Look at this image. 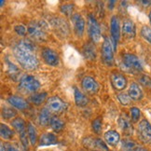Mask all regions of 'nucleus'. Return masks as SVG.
<instances>
[{
    "label": "nucleus",
    "mask_w": 151,
    "mask_h": 151,
    "mask_svg": "<svg viewBox=\"0 0 151 151\" xmlns=\"http://www.w3.org/2000/svg\"><path fill=\"white\" fill-rule=\"evenodd\" d=\"M122 34L126 38H133L135 37V24L131 20H125L122 25Z\"/></svg>",
    "instance_id": "16"
},
{
    "label": "nucleus",
    "mask_w": 151,
    "mask_h": 151,
    "mask_svg": "<svg viewBox=\"0 0 151 151\" xmlns=\"http://www.w3.org/2000/svg\"><path fill=\"white\" fill-rule=\"evenodd\" d=\"M12 126L15 130H17L20 133L22 143L24 144V147L26 148L27 147V134H26V128H25V123L22 119L17 118L12 121Z\"/></svg>",
    "instance_id": "11"
},
{
    "label": "nucleus",
    "mask_w": 151,
    "mask_h": 151,
    "mask_svg": "<svg viewBox=\"0 0 151 151\" xmlns=\"http://www.w3.org/2000/svg\"><path fill=\"white\" fill-rule=\"evenodd\" d=\"M82 87L86 92H88L90 94L97 93L99 91V84L97 83V81L91 77H85L82 80Z\"/></svg>",
    "instance_id": "13"
},
{
    "label": "nucleus",
    "mask_w": 151,
    "mask_h": 151,
    "mask_svg": "<svg viewBox=\"0 0 151 151\" xmlns=\"http://www.w3.org/2000/svg\"><path fill=\"white\" fill-rule=\"evenodd\" d=\"M27 132H28V137L30 139V142L32 145H36L37 143V131L36 128L34 127V125L32 123L28 124V128H27Z\"/></svg>",
    "instance_id": "27"
},
{
    "label": "nucleus",
    "mask_w": 151,
    "mask_h": 151,
    "mask_svg": "<svg viewBox=\"0 0 151 151\" xmlns=\"http://www.w3.org/2000/svg\"><path fill=\"white\" fill-rule=\"evenodd\" d=\"M92 129H93L94 132L100 133L102 130V119L100 118H98L92 121Z\"/></svg>",
    "instance_id": "32"
},
{
    "label": "nucleus",
    "mask_w": 151,
    "mask_h": 151,
    "mask_svg": "<svg viewBox=\"0 0 151 151\" xmlns=\"http://www.w3.org/2000/svg\"><path fill=\"white\" fill-rule=\"evenodd\" d=\"M111 82L113 87L118 91H122L127 85V80L124 76L120 74H114L111 76Z\"/></svg>",
    "instance_id": "17"
},
{
    "label": "nucleus",
    "mask_w": 151,
    "mask_h": 151,
    "mask_svg": "<svg viewBox=\"0 0 151 151\" xmlns=\"http://www.w3.org/2000/svg\"><path fill=\"white\" fill-rule=\"evenodd\" d=\"M119 133L116 131H108L104 133V139L107 142V144L111 146H116L119 141Z\"/></svg>",
    "instance_id": "21"
},
{
    "label": "nucleus",
    "mask_w": 151,
    "mask_h": 151,
    "mask_svg": "<svg viewBox=\"0 0 151 151\" xmlns=\"http://www.w3.org/2000/svg\"><path fill=\"white\" fill-rule=\"evenodd\" d=\"M113 48L111 42L108 37H104V43L102 46V56L103 60L106 65H113L114 63V55H113Z\"/></svg>",
    "instance_id": "6"
},
{
    "label": "nucleus",
    "mask_w": 151,
    "mask_h": 151,
    "mask_svg": "<svg viewBox=\"0 0 151 151\" xmlns=\"http://www.w3.org/2000/svg\"><path fill=\"white\" fill-rule=\"evenodd\" d=\"M83 55L86 59L88 60H93L96 57V50H95V47L94 45L89 42L84 45L83 47Z\"/></svg>",
    "instance_id": "20"
},
{
    "label": "nucleus",
    "mask_w": 151,
    "mask_h": 151,
    "mask_svg": "<svg viewBox=\"0 0 151 151\" xmlns=\"http://www.w3.org/2000/svg\"><path fill=\"white\" fill-rule=\"evenodd\" d=\"M134 151H147L146 148H144V147H137Z\"/></svg>",
    "instance_id": "41"
},
{
    "label": "nucleus",
    "mask_w": 151,
    "mask_h": 151,
    "mask_svg": "<svg viewBox=\"0 0 151 151\" xmlns=\"http://www.w3.org/2000/svg\"><path fill=\"white\" fill-rule=\"evenodd\" d=\"M140 3L144 6H149L151 5V1H140Z\"/></svg>",
    "instance_id": "40"
},
{
    "label": "nucleus",
    "mask_w": 151,
    "mask_h": 151,
    "mask_svg": "<svg viewBox=\"0 0 151 151\" xmlns=\"http://www.w3.org/2000/svg\"><path fill=\"white\" fill-rule=\"evenodd\" d=\"M14 55L20 65L26 70H35L38 66V59L31 40H21L15 46Z\"/></svg>",
    "instance_id": "1"
},
{
    "label": "nucleus",
    "mask_w": 151,
    "mask_h": 151,
    "mask_svg": "<svg viewBox=\"0 0 151 151\" xmlns=\"http://www.w3.org/2000/svg\"><path fill=\"white\" fill-rule=\"evenodd\" d=\"M50 110L46 107L41 109V111L39 113V123L42 126H47L50 123Z\"/></svg>",
    "instance_id": "24"
},
{
    "label": "nucleus",
    "mask_w": 151,
    "mask_h": 151,
    "mask_svg": "<svg viewBox=\"0 0 151 151\" xmlns=\"http://www.w3.org/2000/svg\"><path fill=\"white\" fill-rule=\"evenodd\" d=\"M128 92H129V96L133 101H139V100H141L143 97L142 90L140 87H139V85H137L136 83H132L130 85Z\"/></svg>",
    "instance_id": "18"
},
{
    "label": "nucleus",
    "mask_w": 151,
    "mask_h": 151,
    "mask_svg": "<svg viewBox=\"0 0 151 151\" xmlns=\"http://www.w3.org/2000/svg\"><path fill=\"white\" fill-rule=\"evenodd\" d=\"M88 31H89V36L93 42H98L101 38V30H100V25L98 24L97 20L95 17L90 14L88 18Z\"/></svg>",
    "instance_id": "4"
},
{
    "label": "nucleus",
    "mask_w": 151,
    "mask_h": 151,
    "mask_svg": "<svg viewBox=\"0 0 151 151\" xmlns=\"http://www.w3.org/2000/svg\"><path fill=\"white\" fill-rule=\"evenodd\" d=\"M72 22L74 25V31L78 37H82L85 29V21L82 16L78 13H76L72 16Z\"/></svg>",
    "instance_id": "14"
},
{
    "label": "nucleus",
    "mask_w": 151,
    "mask_h": 151,
    "mask_svg": "<svg viewBox=\"0 0 151 151\" xmlns=\"http://www.w3.org/2000/svg\"><path fill=\"white\" fill-rule=\"evenodd\" d=\"M149 20H150V22H151V11H150V13H149Z\"/></svg>",
    "instance_id": "43"
},
{
    "label": "nucleus",
    "mask_w": 151,
    "mask_h": 151,
    "mask_svg": "<svg viewBox=\"0 0 151 151\" xmlns=\"http://www.w3.org/2000/svg\"><path fill=\"white\" fill-rule=\"evenodd\" d=\"M118 99L120 102V104H123V106H128V104H130L132 102V98L129 96V94H126V93H119L118 95Z\"/></svg>",
    "instance_id": "30"
},
{
    "label": "nucleus",
    "mask_w": 151,
    "mask_h": 151,
    "mask_svg": "<svg viewBox=\"0 0 151 151\" xmlns=\"http://www.w3.org/2000/svg\"><path fill=\"white\" fill-rule=\"evenodd\" d=\"M57 143V139L54 134L52 133H44L39 139L40 146H50Z\"/></svg>",
    "instance_id": "22"
},
{
    "label": "nucleus",
    "mask_w": 151,
    "mask_h": 151,
    "mask_svg": "<svg viewBox=\"0 0 151 151\" xmlns=\"http://www.w3.org/2000/svg\"><path fill=\"white\" fill-rule=\"evenodd\" d=\"M6 151H20V149L13 146V145H11V144H5V146H4Z\"/></svg>",
    "instance_id": "39"
},
{
    "label": "nucleus",
    "mask_w": 151,
    "mask_h": 151,
    "mask_svg": "<svg viewBox=\"0 0 151 151\" xmlns=\"http://www.w3.org/2000/svg\"><path fill=\"white\" fill-rule=\"evenodd\" d=\"M73 9H74V6L72 4H65V5H63L61 7V11L66 15H70L73 11Z\"/></svg>",
    "instance_id": "36"
},
{
    "label": "nucleus",
    "mask_w": 151,
    "mask_h": 151,
    "mask_svg": "<svg viewBox=\"0 0 151 151\" xmlns=\"http://www.w3.org/2000/svg\"><path fill=\"white\" fill-rule=\"evenodd\" d=\"M93 151H97V150H93Z\"/></svg>",
    "instance_id": "44"
},
{
    "label": "nucleus",
    "mask_w": 151,
    "mask_h": 151,
    "mask_svg": "<svg viewBox=\"0 0 151 151\" xmlns=\"http://www.w3.org/2000/svg\"><path fill=\"white\" fill-rule=\"evenodd\" d=\"M42 57L46 63H48L50 65L56 66L59 63V56H58V53L50 48H45L42 50Z\"/></svg>",
    "instance_id": "12"
},
{
    "label": "nucleus",
    "mask_w": 151,
    "mask_h": 151,
    "mask_svg": "<svg viewBox=\"0 0 151 151\" xmlns=\"http://www.w3.org/2000/svg\"><path fill=\"white\" fill-rule=\"evenodd\" d=\"M119 125L120 127V129L122 130L123 133L127 135H131L133 132V127L132 125V122L130 119L128 118V116L126 114H122L119 119Z\"/></svg>",
    "instance_id": "15"
},
{
    "label": "nucleus",
    "mask_w": 151,
    "mask_h": 151,
    "mask_svg": "<svg viewBox=\"0 0 151 151\" xmlns=\"http://www.w3.org/2000/svg\"><path fill=\"white\" fill-rule=\"evenodd\" d=\"M15 32L19 35V36H22V37H24L25 36V34H26V28L24 26V25H16L15 26Z\"/></svg>",
    "instance_id": "38"
},
{
    "label": "nucleus",
    "mask_w": 151,
    "mask_h": 151,
    "mask_svg": "<svg viewBox=\"0 0 151 151\" xmlns=\"http://www.w3.org/2000/svg\"><path fill=\"white\" fill-rule=\"evenodd\" d=\"M140 110H139L137 107H132L131 109V117H132V119L133 122H137L140 119Z\"/></svg>",
    "instance_id": "34"
},
{
    "label": "nucleus",
    "mask_w": 151,
    "mask_h": 151,
    "mask_svg": "<svg viewBox=\"0 0 151 151\" xmlns=\"http://www.w3.org/2000/svg\"><path fill=\"white\" fill-rule=\"evenodd\" d=\"M93 145H94V147H97V148H99V149H102V150H107V147H106V145L104 144L101 139H96V140H94L93 142Z\"/></svg>",
    "instance_id": "37"
},
{
    "label": "nucleus",
    "mask_w": 151,
    "mask_h": 151,
    "mask_svg": "<svg viewBox=\"0 0 151 151\" xmlns=\"http://www.w3.org/2000/svg\"><path fill=\"white\" fill-rule=\"evenodd\" d=\"M0 134L3 139H10L13 136V132L7 125L1 124L0 125Z\"/></svg>",
    "instance_id": "28"
},
{
    "label": "nucleus",
    "mask_w": 151,
    "mask_h": 151,
    "mask_svg": "<svg viewBox=\"0 0 151 151\" xmlns=\"http://www.w3.org/2000/svg\"><path fill=\"white\" fill-rule=\"evenodd\" d=\"M141 35L148 43L151 44V28L149 26H143L141 29Z\"/></svg>",
    "instance_id": "29"
},
{
    "label": "nucleus",
    "mask_w": 151,
    "mask_h": 151,
    "mask_svg": "<svg viewBox=\"0 0 151 151\" xmlns=\"http://www.w3.org/2000/svg\"><path fill=\"white\" fill-rule=\"evenodd\" d=\"M27 34L35 41H45L47 39V26L41 21H34L29 24Z\"/></svg>",
    "instance_id": "2"
},
{
    "label": "nucleus",
    "mask_w": 151,
    "mask_h": 151,
    "mask_svg": "<svg viewBox=\"0 0 151 151\" xmlns=\"http://www.w3.org/2000/svg\"><path fill=\"white\" fill-rule=\"evenodd\" d=\"M135 147V143L129 140H125L122 142V147L125 151H133V148Z\"/></svg>",
    "instance_id": "35"
},
{
    "label": "nucleus",
    "mask_w": 151,
    "mask_h": 151,
    "mask_svg": "<svg viewBox=\"0 0 151 151\" xmlns=\"http://www.w3.org/2000/svg\"><path fill=\"white\" fill-rule=\"evenodd\" d=\"M8 100H9V103L11 104V106L16 107V108H18V109L24 110V109H26L28 107L27 102L19 96H15V95L10 96V97H9Z\"/></svg>",
    "instance_id": "19"
},
{
    "label": "nucleus",
    "mask_w": 151,
    "mask_h": 151,
    "mask_svg": "<svg viewBox=\"0 0 151 151\" xmlns=\"http://www.w3.org/2000/svg\"><path fill=\"white\" fill-rule=\"evenodd\" d=\"M50 124V127L52 128V130H54L55 132H60L63 128V120L58 117H52Z\"/></svg>",
    "instance_id": "26"
},
{
    "label": "nucleus",
    "mask_w": 151,
    "mask_h": 151,
    "mask_svg": "<svg viewBox=\"0 0 151 151\" xmlns=\"http://www.w3.org/2000/svg\"><path fill=\"white\" fill-rule=\"evenodd\" d=\"M46 98H47V93L46 92H42V93H35L33 94L32 96H30L29 98V100H30L31 103H33L34 104H42L45 100Z\"/></svg>",
    "instance_id": "25"
},
{
    "label": "nucleus",
    "mask_w": 151,
    "mask_h": 151,
    "mask_svg": "<svg viewBox=\"0 0 151 151\" xmlns=\"http://www.w3.org/2000/svg\"><path fill=\"white\" fill-rule=\"evenodd\" d=\"M1 151H6V149H5V147H4L3 145H1Z\"/></svg>",
    "instance_id": "42"
},
{
    "label": "nucleus",
    "mask_w": 151,
    "mask_h": 151,
    "mask_svg": "<svg viewBox=\"0 0 151 151\" xmlns=\"http://www.w3.org/2000/svg\"><path fill=\"white\" fill-rule=\"evenodd\" d=\"M40 83L32 76H24L20 81V88L28 92H34L39 89Z\"/></svg>",
    "instance_id": "5"
},
{
    "label": "nucleus",
    "mask_w": 151,
    "mask_h": 151,
    "mask_svg": "<svg viewBox=\"0 0 151 151\" xmlns=\"http://www.w3.org/2000/svg\"><path fill=\"white\" fill-rule=\"evenodd\" d=\"M138 134L140 139L145 143L151 142V124L147 120H142L138 125Z\"/></svg>",
    "instance_id": "8"
},
{
    "label": "nucleus",
    "mask_w": 151,
    "mask_h": 151,
    "mask_svg": "<svg viewBox=\"0 0 151 151\" xmlns=\"http://www.w3.org/2000/svg\"><path fill=\"white\" fill-rule=\"evenodd\" d=\"M2 115L5 119H11L16 116V112L12 108H4L2 110Z\"/></svg>",
    "instance_id": "33"
},
{
    "label": "nucleus",
    "mask_w": 151,
    "mask_h": 151,
    "mask_svg": "<svg viewBox=\"0 0 151 151\" xmlns=\"http://www.w3.org/2000/svg\"><path fill=\"white\" fill-rule=\"evenodd\" d=\"M67 107V104L63 102L61 98L53 96L50 97L47 101V108L50 110V112L52 113H62L63 112Z\"/></svg>",
    "instance_id": "7"
},
{
    "label": "nucleus",
    "mask_w": 151,
    "mask_h": 151,
    "mask_svg": "<svg viewBox=\"0 0 151 151\" xmlns=\"http://www.w3.org/2000/svg\"><path fill=\"white\" fill-rule=\"evenodd\" d=\"M110 29H111L112 41H113V49L116 50L117 44L120 37V22L118 16H113L111 22H110Z\"/></svg>",
    "instance_id": "9"
},
{
    "label": "nucleus",
    "mask_w": 151,
    "mask_h": 151,
    "mask_svg": "<svg viewBox=\"0 0 151 151\" xmlns=\"http://www.w3.org/2000/svg\"><path fill=\"white\" fill-rule=\"evenodd\" d=\"M51 24H52V26H53L56 34H58L59 36H61L63 37H65L66 36H68L69 26L65 20H63V19L58 17V18H55V19L52 20Z\"/></svg>",
    "instance_id": "10"
},
{
    "label": "nucleus",
    "mask_w": 151,
    "mask_h": 151,
    "mask_svg": "<svg viewBox=\"0 0 151 151\" xmlns=\"http://www.w3.org/2000/svg\"><path fill=\"white\" fill-rule=\"evenodd\" d=\"M122 67L132 73H138L143 70L142 63L139 58L133 54H124L122 60Z\"/></svg>",
    "instance_id": "3"
},
{
    "label": "nucleus",
    "mask_w": 151,
    "mask_h": 151,
    "mask_svg": "<svg viewBox=\"0 0 151 151\" xmlns=\"http://www.w3.org/2000/svg\"><path fill=\"white\" fill-rule=\"evenodd\" d=\"M75 102H76V104H77L78 106L82 107V106H87L89 100H88V98H87L78 89L75 88Z\"/></svg>",
    "instance_id": "23"
},
{
    "label": "nucleus",
    "mask_w": 151,
    "mask_h": 151,
    "mask_svg": "<svg viewBox=\"0 0 151 151\" xmlns=\"http://www.w3.org/2000/svg\"><path fill=\"white\" fill-rule=\"evenodd\" d=\"M139 82L141 83L144 87H147V88H151V78L147 75H142L139 78Z\"/></svg>",
    "instance_id": "31"
}]
</instances>
